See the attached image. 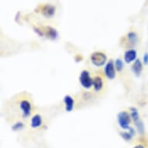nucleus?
<instances>
[{"label": "nucleus", "mask_w": 148, "mask_h": 148, "mask_svg": "<svg viewBox=\"0 0 148 148\" xmlns=\"http://www.w3.org/2000/svg\"><path fill=\"white\" fill-rule=\"evenodd\" d=\"M93 87H94V89L96 92H99L103 87V82H102V79L100 78L99 76H96L93 79Z\"/></svg>", "instance_id": "obj_12"}, {"label": "nucleus", "mask_w": 148, "mask_h": 148, "mask_svg": "<svg viewBox=\"0 0 148 148\" xmlns=\"http://www.w3.org/2000/svg\"><path fill=\"white\" fill-rule=\"evenodd\" d=\"M105 75L107 78L112 80L116 77V67L113 61H109L105 66Z\"/></svg>", "instance_id": "obj_4"}, {"label": "nucleus", "mask_w": 148, "mask_h": 148, "mask_svg": "<svg viewBox=\"0 0 148 148\" xmlns=\"http://www.w3.org/2000/svg\"><path fill=\"white\" fill-rule=\"evenodd\" d=\"M143 63L148 64V53H146L143 56Z\"/></svg>", "instance_id": "obj_19"}, {"label": "nucleus", "mask_w": 148, "mask_h": 148, "mask_svg": "<svg viewBox=\"0 0 148 148\" xmlns=\"http://www.w3.org/2000/svg\"><path fill=\"white\" fill-rule=\"evenodd\" d=\"M34 31H35V33H36V34H38V35H40V36H43L44 35V34H43V32H42V30H40V29H39L38 28H35L34 27Z\"/></svg>", "instance_id": "obj_18"}, {"label": "nucleus", "mask_w": 148, "mask_h": 148, "mask_svg": "<svg viewBox=\"0 0 148 148\" xmlns=\"http://www.w3.org/2000/svg\"><path fill=\"white\" fill-rule=\"evenodd\" d=\"M134 123H135V126H136V130L139 132V134H140V135H143L144 134V124H143V122L140 119L139 121L136 122Z\"/></svg>", "instance_id": "obj_13"}, {"label": "nucleus", "mask_w": 148, "mask_h": 148, "mask_svg": "<svg viewBox=\"0 0 148 148\" xmlns=\"http://www.w3.org/2000/svg\"><path fill=\"white\" fill-rule=\"evenodd\" d=\"M42 124V119L41 116L39 114L34 115L31 119V127L34 129L38 128L41 126Z\"/></svg>", "instance_id": "obj_11"}, {"label": "nucleus", "mask_w": 148, "mask_h": 148, "mask_svg": "<svg viewBox=\"0 0 148 148\" xmlns=\"http://www.w3.org/2000/svg\"><path fill=\"white\" fill-rule=\"evenodd\" d=\"M117 119H118V123L119 126L123 130H130V122H131V116L130 114H129L127 112L123 111V112H119L117 116Z\"/></svg>", "instance_id": "obj_1"}, {"label": "nucleus", "mask_w": 148, "mask_h": 148, "mask_svg": "<svg viewBox=\"0 0 148 148\" xmlns=\"http://www.w3.org/2000/svg\"><path fill=\"white\" fill-rule=\"evenodd\" d=\"M132 70L136 76L140 75L142 70H143V64L139 59H136L134 64L132 66Z\"/></svg>", "instance_id": "obj_9"}, {"label": "nucleus", "mask_w": 148, "mask_h": 148, "mask_svg": "<svg viewBox=\"0 0 148 148\" xmlns=\"http://www.w3.org/2000/svg\"><path fill=\"white\" fill-rule=\"evenodd\" d=\"M136 58V51L135 50H129L124 54V60L126 63H130Z\"/></svg>", "instance_id": "obj_7"}, {"label": "nucleus", "mask_w": 148, "mask_h": 148, "mask_svg": "<svg viewBox=\"0 0 148 148\" xmlns=\"http://www.w3.org/2000/svg\"><path fill=\"white\" fill-rule=\"evenodd\" d=\"M42 14L47 18L52 17L55 13V7L52 5H45L41 10Z\"/></svg>", "instance_id": "obj_6"}, {"label": "nucleus", "mask_w": 148, "mask_h": 148, "mask_svg": "<svg viewBox=\"0 0 148 148\" xmlns=\"http://www.w3.org/2000/svg\"><path fill=\"white\" fill-rule=\"evenodd\" d=\"M20 109L23 112V116L24 118H27L30 114V110H31V104L29 101L27 100H23L20 104Z\"/></svg>", "instance_id": "obj_5"}, {"label": "nucleus", "mask_w": 148, "mask_h": 148, "mask_svg": "<svg viewBox=\"0 0 148 148\" xmlns=\"http://www.w3.org/2000/svg\"><path fill=\"white\" fill-rule=\"evenodd\" d=\"M133 148H145V147H144L143 145H142V144H139V145L135 146V147Z\"/></svg>", "instance_id": "obj_20"}, {"label": "nucleus", "mask_w": 148, "mask_h": 148, "mask_svg": "<svg viewBox=\"0 0 148 148\" xmlns=\"http://www.w3.org/2000/svg\"><path fill=\"white\" fill-rule=\"evenodd\" d=\"M64 102L65 104V110L67 112H71L74 109V99L70 95H65L64 97Z\"/></svg>", "instance_id": "obj_8"}, {"label": "nucleus", "mask_w": 148, "mask_h": 148, "mask_svg": "<svg viewBox=\"0 0 148 148\" xmlns=\"http://www.w3.org/2000/svg\"><path fill=\"white\" fill-rule=\"evenodd\" d=\"M114 64L117 71H121L123 69V61H122L121 59L117 58L116 60L115 61Z\"/></svg>", "instance_id": "obj_16"}, {"label": "nucleus", "mask_w": 148, "mask_h": 148, "mask_svg": "<svg viewBox=\"0 0 148 148\" xmlns=\"http://www.w3.org/2000/svg\"><path fill=\"white\" fill-rule=\"evenodd\" d=\"M46 36L49 37L51 40H56L58 36V33L56 30V29H54L51 27H47L46 28Z\"/></svg>", "instance_id": "obj_10"}, {"label": "nucleus", "mask_w": 148, "mask_h": 148, "mask_svg": "<svg viewBox=\"0 0 148 148\" xmlns=\"http://www.w3.org/2000/svg\"><path fill=\"white\" fill-rule=\"evenodd\" d=\"M79 82L83 88L89 89L90 88L93 86V79L90 77L89 72L86 70L82 71L80 74Z\"/></svg>", "instance_id": "obj_3"}, {"label": "nucleus", "mask_w": 148, "mask_h": 148, "mask_svg": "<svg viewBox=\"0 0 148 148\" xmlns=\"http://www.w3.org/2000/svg\"><path fill=\"white\" fill-rule=\"evenodd\" d=\"M23 128H24V124L22 122H17L12 126L13 131H20Z\"/></svg>", "instance_id": "obj_17"}, {"label": "nucleus", "mask_w": 148, "mask_h": 148, "mask_svg": "<svg viewBox=\"0 0 148 148\" xmlns=\"http://www.w3.org/2000/svg\"><path fill=\"white\" fill-rule=\"evenodd\" d=\"M127 37H128L129 41L132 44H136L137 42V35L136 33L134 32H130L127 34Z\"/></svg>", "instance_id": "obj_14"}, {"label": "nucleus", "mask_w": 148, "mask_h": 148, "mask_svg": "<svg viewBox=\"0 0 148 148\" xmlns=\"http://www.w3.org/2000/svg\"><path fill=\"white\" fill-rule=\"evenodd\" d=\"M120 136H121V137L123 140H125L126 141H129L132 138H133V136H134V135L130 133V132H121L120 133Z\"/></svg>", "instance_id": "obj_15"}, {"label": "nucleus", "mask_w": 148, "mask_h": 148, "mask_svg": "<svg viewBox=\"0 0 148 148\" xmlns=\"http://www.w3.org/2000/svg\"><path fill=\"white\" fill-rule=\"evenodd\" d=\"M91 61L92 64L96 67H102L106 64L107 61V57L102 52H94L91 55Z\"/></svg>", "instance_id": "obj_2"}]
</instances>
